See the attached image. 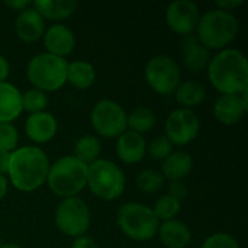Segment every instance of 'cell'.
I'll list each match as a JSON object with an SVG mask.
<instances>
[{
    "instance_id": "obj_1",
    "label": "cell",
    "mask_w": 248,
    "mask_h": 248,
    "mask_svg": "<svg viewBox=\"0 0 248 248\" xmlns=\"http://www.w3.org/2000/svg\"><path fill=\"white\" fill-rule=\"evenodd\" d=\"M49 166L48 155L39 147L26 145L10 153L7 176L15 189L31 193L46 183Z\"/></svg>"
},
{
    "instance_id": "obj_2",
    "label": "cell",
    "mask_w": 248,
    "mask_h": 248,
    "mask_svg": "<svg viewBox=\"0 0 248 248\" xmlns=\"http://www.w3.org/2000/svg\"><path fill=\"white\" fill-rule=\"evenodd\" d=\"M208 78L221 94H241L248 90V61L238 49H222L208 65Z\"/></svg>"
},
{
    "instance_id": "obj_3",
    "label": "cell",
    "mask_w": 248,
    "mask_h": 248,
    "mask_svg": "<svg viewBox=\"0 0 248 248\" xmlns=\"http://www.w3.org/2000/svg\"><path fill=\"white\" fill-rule=\"evenodd\" d=\"M240 31L238 19L234 13L224 12L219 9H212L205 12L196 26L198 41L211 49H225L231 42L235 41Z\"/></svg>"
},
{
    "instance_id": "obj_4",
    "label": "cell",
    "mask_w": 248,
    "mask_h": 248,
    "mask_svg": "<svg viewBox=\"0 0 248 248\" xmlns=\"http://www.w3.org/2000/svg\"><path fill=\"white\" fill-rule=\"evenodd\" d=\"M87 171V164L81 163L74 155H64L49 166L46 185L58 198H74L86 187Z\"/></svg>"
},
{
    "instance_id": "obj_5",
    "label": "cell",
    "mask_w": 248,
    "mask_h": 248,
    "mask_svg": "<svg viewBox=\"0 0 248 248\" xmlns=\"http://www.w3.org/2000/svg\"><path fill=\"white\" fill-rule=\"evenodd\" d=\"M116 224L124 235L134 241H148L157 235L160 221L144 203H124L116 214Z\"/></svg>"
},
{
    "instance_id": "obj_6",
    "label": "cell",
    "mask_w": 248,
    "mask_h": 248,
    "mask_svg": "<svg viewBox=\"0 0 248 248\" xmlns=\"http://www.w3.org/2000/svg\"><path fill=\"white\" fill-rule=\"evenodd\" d=\"M67 68L68 62L65 58L42 52L29 61L26 76L35 89L44 93H52L67 83Z\"/></svg>"
},
{
    "instance_id": "obj_7",
    "label": "cell",
    "mask_w": 248,
    "mask_h": 248,
    "mask_svg": "<svg viewBox=\"0 0 248 248\" xmlns=\"http://www.w3.org/2000/svg\"><path fill=\"white\" fill-rule=\"evenodd\" d=\"M125 185V174L116 163L99 158L89 166L86 186L96 198L106 202L115 201L124 193Z\"/></svg>"
},
{
    "instance_id": "obj_8",
    "label": "cell",
    "mask_w": 248,
    "mask_h": 248,
    "mask_svg": "<svg viewBox=\"0 0 248 248\" xmlns=\"http://www.w3.org/2000/svg\"><path fill=\"white\" fill-rule=\"evenodd\" d=\"M54 221L60 232L67 237L77 238L86 235L92 222L89 205L77 196L62 199L55 209Z\"/></svg>"
},
{
    "instance_id": "obj_9",
    "label": "cell",
    "mask_w": 248,
    "mask_h": 248,
    "mask_svg": "<svg viewBox=\"0 0 248 248\" xmlns=\"http://www.w3.org/2000/svg\"><path fill=\"white\" fill-rule=\"evenodd\" d=\"M128 113L115 100H99L90 113V124L94 132L102 138H118L128 129Z\"/></svg>"
},
{
    "instance_id": "obj_10",
    "label": "cell",
    "mask_w": 248,
    "mask_h": 248,
    "mask_svg": "<svg viewBox=\"0 0 248 248\" xmlns=\"http://www.w3.org/2000/svg\"><path fill=\"white\" fill-rule=\"evenodd\" d=\"M145 80L148 86L161 96L174 94L182 83L179 62L170 55H155L145 65Z\"/></svg>"
},
{
    "instance_id": "obj_11",
    "label": "cell",
    "mask_w": 248,
    "mask_h": 248,
    "mask_svg": "<svg viewBox=\"0 0 248 248\" xmlns=\"http://www.w3.org/2000/svg\"><path fill=\"white\" fill-rule=\"evenodd\" d=\"M164 129V135L173 145L185 147L199 135L201 121L192 109L177 108L167 116Z\"/></svg>"
},
{
    "instance_id": "obj_12",
    "label": "cell",
    "mask_w": 248,
    "mask_h": 248,
    "mask_svg": "<svg viewBox=\"0 0 248 248\" xmlns=\"http://www.w3.org/2000/svg\"><path fill=\"white\" fill-rule=\"evenodd\" d=\"M201 13L196 3L190 0H176L166 12L167 26L177 35H193L199 22Z\"/></svg>"
},
{
    "instance_id": "obj_13",
    "label": "cell",
    "mask_w": 248,
    "mask_h": 248,
    "mask_svg": "<svg viewBox=\"0 0 248 248\" xmlns=\"http://www.w3.org/2000/svg\"><path fill=\"white\" fill-rule=\"evenodd\" d=\"M248 110V90L241 94H221L214 105L215 119L231 126L238 124Z\"/></svg>"
},
{
    "instance_id": "obj_14",
    "label": "cell",
    "mask_w": 248,
    "mask_h": 248,
    "mask_svg": "<svg viewBox=\"0 0 248 248\" xmlns=\"http://www.w3.org/2000/svg\"><path fill=\"white\" fill-rule=\"evenodd\" d=\"M44 46L48 54L65 58L76 48V36L70 28L62 23H54L44 32Z\"/></svg>"
},
{
    "instance_id": "obj_15",
    "label": "cell",
    "mask_w": 248,
    "mask_h": 248,
    "mask_svg": "<svg viewBox=\"0 0 248 248\" xmlns=\"http://www.w3.org/2000/svg\"><path fill=\"white\" fill-rule=\"evenodd\" d=\"M15 32L20 41L26 44H33L44 36L45 20L31 4L29 7L17 13L15 20Z\"/></svg>"
},
{
    "instance_id": "obj_16",
    "label": "cell",
    "mask_w": 248,
    "mask_h": 248,
    "mask_svg": "<svg viewBox=\"0 0 248 248\" xmlns=\"http://www.w3.org/2000/svg\"><path fill=\"white\" fill-rule=\"evenodd\" d=\"M57 129L58 122L55 116L46 110L29 115L25 122V134L35 144L49 142L55 137Z\"/></svg>"
},
{
    "instance_id": "obj_17",
    "label": "cell",
    "mask_w": 248,
    "mask_h": 248,
    "mask_svg": "<svg viewBox=\"0 0 248 248\" xmlns=\"http://www.w3.org/2000/svg\"><path fill=\"white\" fill-rule=\"evenodd\" d=\"M116 155L125 164H138L147 154V142L142 135L126 129L116 138Z\"/></svg>"
},
{
    "instance_id": "obj_18",
    "label": "cell",
    "mask_w": 248,
    "mask_h": 248,
    "mask_svg": "<svg viewBox=\"0 0 248 248\" xmlns=\"http://www.w3.org/2000/svg\"><path fill=\"white\" fill-rule=\"evenodd\" d=\"M182 57H183L185 65L193 73H201L206 70L212 58L211 51L198 41L196 35H187L183 38Z\"/></svg>"
},
{
    "instance_id": "obj_19",
    "label": "cell",
    "mask_w": 248,
    "mask_h": 248,
    "mask_svg": "<svg viewBox=\"0 0 248 248\" xmlns=\"http://www.w3.org/2000/svg\"><path fill=\"white\" fill-rule=\"evenodd\" d=\"M157 234L161 244L167 248H186L192 241L190 228L179 219L161 222Z\"/></svg>"
},
{
    "instance_id": "obj_20",
    "label": "cell",
    "mask_w": 248,
    "mask_h": 248,
    "mask_svg": "<svg viewBox=\"0 0 248 248\" xmlns=\"http://www.w3.org/2000/svg\"><path fill=\"white\" fill-rule=\"evenodd\" d=\"M193 169V158L186 151H173L161 163V176L169 182H183Z\"/></svg>"
},
{
    "instance_id": "obj_21",
    "label": "cell",
    "mask_w": 248,
    "mask_h": 248,
    "mask_svg": "<svg viewBox=\"0 0 248 248\" xmlns=\"http://www.w3.org/2000/svg\"><path fill=\"white\" fill-rule=\"evenodd\" d=\"M22 93L7 81L0 83V122L12 124L22 113Z\"/></svg>"
},
{
    "instance_id": "obj_22",
    "label": "cell",
    "mask_w": 248,
    "mask_h": 248,
    "mask_svg": "<svg viewBox=\"0 0 248 248\" xmlns=\"http://www.w3.org/2000/svg\"><path fill=\"white\" fill-rule=\"evenodd\" d=\"M33 9L45 19L60 22L68 19L77 10V1L71 0H35Z\"/></svg>"
},
{
    "instance_id": "obj_23",
    "label": "cell",
    "mask_w": 248,
    "mask_h": 248,
    "mask_svg": "<svg viewBox=\"0 0 248 248\" xmlns=\"http://www.w3.org/2000/svg\"><path fill=\"white\" fill-rule=\"evenodd\" d=\"M174 99L180 105V108L192 109L206 99V89L202 83L196 80H186L179 84V87L174 92Z\"/></svg>"
},
{
    "instance_id": "obj_24",
    "label": "cell",
    "mask_w": 248,
    "mask_h": 248,
    "mask_svg": "<svg viewBox=\"0 0 248 248\" xmlns=\"http://www.w3.org/2000/svg\"><path fill=\"white\" fill-rule=\"evenodd\" d=\"M96 81V70L93 64L87 61H73L68 62L67 68V83L78 90H86Z\"/></svg>"
},
{
    "instance_id": "obj_25",
    "label": "cell",
    "mask_w": 248,
    "mask_h": 248,
    "mask_svg": "<svg viewBox=\"0 0 248 248\" xmlns=\"http://www.w3.org/2000/svg\"><path fill=\"white\" fill-rule=\"evenodd\" d=\"M102 151V144L99 141V138L96 135H81L76 144H74V157L77 160H80L81 163L90 166L92 163H94L96 160H99Z\"/></svg>"
},
{
    "instance_id": "obj_26",
    "label": "cell",
    "mask_w": 248,
    "mask_h": 248,
    "mask_svg": "<svg viewBox=\"0 0 248 248\" xmlns=\"http://www.w3.org/2000/svg\"><path fill=\"white\" fill-rule=\"evenodd\" d=\"M155 122H157L155 113L153 112V109L147 106L135 108L131 113H128V119H126L129 131L137 132L140 135L150 132L155 126Z\"/></svg>"
},
{
    "instance_id": "obj_27",
    "label": "cell",
    "mask_w": 248,
    "mask_h": 248,
    "mask_svg": "<svg viewBox=\"0 0 248 248\" xmlns=\"http://www.w3.org/2000/svg\"><path fill=\"white\" fill-rule=\"evenodd\" d=\"M151 209L158 221H161V222L171 221V219H176V217L180 214L182 202L173 199L169 195H163L155 201V203Z\"/></svg>"
},
{
    "instance_id": "obj_28",
    "label": "cell",
    "mask_w": 248,
    "mask_h": 248,
    "mask_svg": "<svg viewBox=\"0 0 248 248\" xmlns=\"http://www.w3.org/2000/svg\"><path fill=\"white\" fill-rule=\"evenodd\" d=\"M48 106V94L32 87L26 92L22 93V110L28 112L29 115L32 113H39L45 112Z\"/></svg>"
},
{
    "instance_id": "obj_29",
    "label": "cell",
    "mask_w": 248,
    "mask_h": 248,
    "mask_svg": "<svg viewBox=\"0 0 248 248\" xmlns=\"http://www.w3.org/2000/svg\"><path fill=\"white\" fill-rule=\"evenodd\" d=\"M164 177L158 170L154 169H147L141 171L137 177V186L141 192L144 193H157L164 187Z\"/></svg>"
},
{
    "instance_id": "obj_30",
    "label": "cell",
    "mask_w": 248,
    "mask_h": 248,
    "mask_svg": "<svg viewBox=\"0 0 248 248\" xmlns=\"http://www.w3.org/2000/svg\"><path fill=\"white\" fill-rule=\"evenodd\" d=\"M173 151H174V145L169 141L166 135L155 137L147 148V153L150 154V157L157 161H164Z\"/></svg>"
},
{
    "instance_id": "obj_31",
    "label": "cell",
    "mask_w": 248,
    "mask_h": 248,
    "mask_svg": "<svg viewBox=\"0 0 248 248\" xmlns=\"http://www.w3.org/2000/svg\"><path fill=\"white\" fill-rule=\"evenodd\" d=\"M19 132L13 124L0 122V151L12 153L17 148Z\"/></svg>"
},
{
    "instance_id": "obj_32",
    "label": "cell",
    "mask_w": 248,
    "mask_h": 248,
    "mask_svg": "<svg viewBox=\"0 0 248 248\" xmlns=\"http://www.w3.org/2000/svg\"><path fill=\"white\" fill-rule=\"evenodd\" d=\"M202 248H241L238 241L225 232H217L205 240Z\"/></svg>"
},
{
    "instance_id": "obj_33",
    "label": "cell",
    "mask_w": 248,
    "mask_h": 248,
    "mask_svg": "<svg viewBox=\"0 0 248 248\" xmlns=\"http://www.w3.org/2000/svg\"><path fill=\"white\" fill-rule=\"evenodd\" d=\"M189 193V189H187V185L185 182H170L169 183V196H171L173 199L182 202Z\"/></svg>"
},
{
    "instance_id": "obj_34",
    "label": "cell",
    "mask_w": 248,
    "mask_h": 248,
    "mask_svg": "<svg viewBox=\"0 0 248 248\" xmlns=\"http://www.w3.org/2000/svg\"><path fill=\"white\" fill-rule=\"evenodd\" d=\"M243 4H244L243 0H218V1H215V6H217L215 9L232 13V10H237Z\"/></svg>"
},
{
    "instance_id": "obj_35",
    "label": "cell",
    "mask_w": 248,
    "mask_h": 248,
    "mask_svg": "<svg viewBox=\"0 0 248 248\" xmlns=\"http://www.w3.org/2000/svg\"><path fill=\"white\" fill-rule=\"evenodd\" d=\"M71 248H99L97 247V243L92 238V237H87V235H81V237H77L74 238Z\"/></svg>"
},
{
    "instance_id": "obj_36",
    "label": "cell",
    "mask_w": 248,
    "mask_h": 248,
    "mask_svg": "<svg viewBox=\"0 0 248 248\" xmlns=\"http://www.w3.org/2000/svg\"><path fill=\"white\" fill-rule=\"evenodd\" d=\"M4 4H6L7 7L16 10V12L19 13V12L25 10L26 7H29L32 3H31L29 0H16V1H15V0H9V1H4Z\"/></svg>"
},
{
    "instance_id": "obj_37",
    "label": "cell",
    "mask_w": 248,
    "mask_h": 248,
    "mask_svg": "<svg viewBox=\"0 0 248 248\" xmlns=\"http://www.w3.org/2000/svg\"><path fill=\"white\" fill-rule=\"evenodd\" d=\"M9 73H10L9 61L0 54V83H4L6 81V78L9 77Z\"/></svg>"
},
{
    "instance_id": "obj_38",
    "label": "cell",
    "mask_w": 248,
    "mask_h": 248,
    "mask_svg": "<svg viewBox=\"0 0 248 248\" xmlns=\"http://www.w3.org/2000/svg\"><path fill=\"white\" fill-rule=\"evenodd\" d=\"M9 163H10V153L0 151V174L4 176L9 171Z\"/></svg>"
},
{
    "instance_id": "obj_39",
    "label": "cell",
    "mask_w": 248,
    "mask_h": 248,
    "mask_svg": "<svg viewBox=\"0 0 248 248\" xmlns=\"http://www.w3.org/2000/svg\"><path fill=\"white\" fill-rule=\"evenodd\" d=\"M7 190H9V182L6 179V176L0 174V201H3L6 198Z\"/></svg>"
},
{
    "instance_id": "obj_40",
    "label": "cell",
    "mask_w": 248,
    "mask_h": 248,
    "mask_svg": "<svg viewBox=\"0 0 248 248\" xmlns=\"http://www.w3.org/2000/svg\"><path fill=\"white\" fill-rule=\"evenodd\" d=\"M1 248H22L20 246H17V244H15V243H4Z\"/></svg>"
},
{
    "instance_id": "obj_41",
    "label": "cell",
    "mask_w": 248,
    "mask_h": 248,
    "mask_svg": "<svg viewBox=\"0 0 248 248\" xmlns=\"http://www.w3.org/2000/svg\"><path fill=\"white\" fill-rule=\"evenodd\" d=\"M4 243H3V240H1V237H0V248H1V246H3Z\"/></svg>"
}]
</instances>
